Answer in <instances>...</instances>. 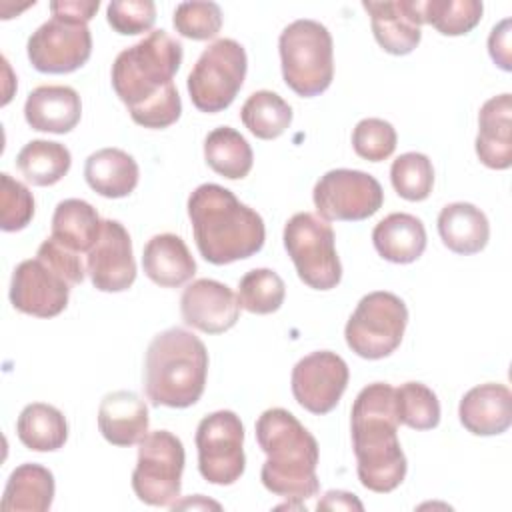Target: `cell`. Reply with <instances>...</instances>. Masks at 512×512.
Instances as JSON below:
<instances>
[{"label": "cell", "instance_id": "52a82bcc", "mask_svg": "<svg viewBox=\"0 0 512 512\" xmlns=\"http://www.w3.org/2000/svg\"><path fill=\"white\" fill-rule=\"evenodd\" d=\"M282 238L298 278L308 288L332 290L340 284L342 264L328 220L312 212H298L286 222Z\"/></svg>", "mask_w": 512, "mask_h": 512}, {"label": "cell", "instance_id": "8fae6325", "mask_svg": "<svg viewBox=\"0 0 512 512\" xmlns=\"http://www.w3.org/2000/svg\"><path fill=\"white\" fill-rule=\"evenodd\" d=\"M198 470L216 486H230L244 474V426L232 410H216L204 416L196 428Z\"/></svg>", "mask_w": 512, "mask_h": 512}, {"label": "cell", "instance_id": "8992f818", "mask_svg": "<svg viewBox=\"0 0 512 512\" xmlns=\"http://www.w3.org/2000/svg\"><path fill=\"white\" fill-rule=\"evenodd\" d=\"M282 78L302 98L328 90L334 78V48L328 28L316 20H294L278 38Z\"/></svg>", "mask_w": 512, "mask_h": 512}, {"label": "cell", "instance_id": "44dd1931", "mask_svg": "<svg viewBox=\"0 0 512 512\" xmlns=\"http://www.w3.org/2000/svg\"><path fill=\"white\" fill-rule=\"evenodd\" d=\"M148 406L130 390L108 392L98 406V430L114 446H134L148 434Z\"/></svg>", "mask_w": 512, "mask_h": 512}, {"label": "cell", "instance_id": "8d00e7d4", "mask_svg": "<svg viewBox=\"0 0 512 512\" xmlns=\"http://www.w3.org/2000/svg\"><path fill=\"white\" fill-rule=\"evenodd\" d=\"M172 24L184 38L210 40L222 28V10L216 2H182L174 10Z\"/></svg>", "mask_w": 512, "mask_h": 512}, {"label": "cell", "instance_id": "9a60e30c", "mask_svg": "<svg viewBox=\"0 0 512 512\" xmlns=\"http://www.w3.org/2000/svg\"><path fill=\"white\" fill-rule=\"evenodd\" d=\"M72 284L50 262L42 258L22 260L10 280L12 306L28 316L54 318L66 306Z\"/></svg>", "mask_w": 512, "mask_h": 512}, {"label": "cell", "instance_id": "2e32d148", "mask_svg": "<svg viewBox=\"0 0 512 512\" xmlns=\"http://www.w3.org/2000/svg\"><path fill=\"white\" fill-rule=\"evenodd\" d=\"M86 272L100 292H124L136 280V262L128 230L118 220H102L96 244L86 254Z\"/></svg>", "mask_w": 512, "mask_h": 512}, {"label": "cell", "instance_id": "60d3db41", "mask_svg": "<svg viewBox=\"0 0 512 512\" xmlns=\"http://www.w3.org/2000/svg\"><path fill=\"white\" fill-rule=\"evenodd\" d=\"M38 258L50 262L58 272H62L68 282L72 286H78L82 284L84 276H86V266L82 264V258L78 252L66 248L64 244H60L56 238H46L40 246H38V252H36Z\"/></svg>", "mask_w": 512, "mask_h": 512}, {"label": "cell", "instance_id": "b9f144b4", "mask_svg": "<svg viewBox=\"0 0 512 512\" xmlns=\"http://www.w3.org/2000/svg\"><path fill=\"white\" fill-rule=\"evenodd\" d=\"M510 18H504L502 22H498L490 36H488V52L490 58L494 60V64L498 68H502L504 72L512 70V54H510Z\"/></svg>", "mask_w": 512, "mask_h": 512}, {"label": "cell", "instance_id": "ffe728a7", "mask_svg": "<svg viewBox=\"0 0 512 512\" xmlns=\"http://www.w3.org/2000/svg\"><path fill=\"white\" fill-rule=\"evenodd\" d=\"M476 156L492 170L512 166V96L508 92L486 100L478 112Z\"/></svg>", "mask_w": 512, "mask_h": 512}, {"label": "cell", "instance_id": "f35d334b", "mask_svg": "<svg viewBox=\"0 0 512 512\" xmlns=\"http://www.w3.org/2000/svg\"><path fill=\"white\" fill-rule=\"evenodd\" d=\"M0 180V228L4 232H18L34 218V196L22 182L14 180L6 172L0 174Z\"/></svg>", "mask_w": 512, "mask_h": 512}, {"label": "cell", "instance_id": "7bdbcfd3", "mask_svg": "<svg viewBox=\"0 0 512 512\" xmlns=\"http://www.w3.org/2000/svg\"><path fill=\"white\" fill-rule=\"evenodd\" d=\"M100 2L98 0H54L50 2L52 16H60L72 22L88 24L94 14L98 12Z\"/></svg>", "mask_w": 512, "mask_h": 512}, {"label": "cell", "instance_id": "f546056e", "mask_svg": "<svg viewBox=\"0 0 512 512\" xmlns=\"http://www.w3.org/2000/svg\"><path fill=\"white\" fill-rule=\"evenodd\" d=\"M206 164L228 180H242L254 164V154L248 140L230 126H220L208 132L204 140Z\"/></svg>", "mask_w": 512, "mask_h": 512}, {"label": "cell", "instance_id": "4fadbf2b", "mask_svg": "<svg viewBox=\"0 0 512 512\" xmlns=\"http://www.w3.org/2000/svg\"><path fill=\"white\" fill-rule=\"evenodd\" d=\"M26 52L38 72L70 74L88 62L92 54V34L88 24L52 16L30 34Z\"/></svg>", "mask_w": 512, "mask_h": 512}, {"label": "cell", "instance_id": "5bb4252c", "mask_svg": "<svg viewBox=\"0 0 512 512\" xmlns=\"http://www.w3.org/2000/svg\"><path fill=\"white\" fill-rule=\"evenodd\" d=\"M348 364L330 350L312 352L292 368V394L296 402L312 414H328L340 402L348 386Z\"/></svg>", "mask_w": 512, "mask_h": 512}, {"label": "cell", "instance_id": "3957f363", "mask_svg": "<svg viewBox=\"0 0 512 512\" xmlns=\"http://www.w3.org/2000/svg\"><path fill=\"white\" fill-rule=\"evenodd\" d=\"M188 218L200 256L216 266L244 260L262 250V216L220 184H200L188 196Z\"/></svg>", "mask_w": 512, "mask_h": 512}, {"label": "cell", "instance_id": "74e56055", "mask_svg": "<svg viewBox=\"0 0 512 512\" xmlns=\"http://www.w3.org/2000/svg\"><path fill=\"white\" fill-rule=\"evenodd\" d=\"M396 130L382 118H364L352 132L354 152L368 162H382L396 150Z\"/></svg>", "mask_w": 512, "mask_h": 512}, {"label": "cell", "instance_id": "4dcf8cb0", "mask_svg": "<svg viewBox=\"0 0 512 512\" xmlns=\"http://www.w3.org/2000/svg\"><path fill=\"white\" fill-rule=\"evenodd\" d=\"M16 166L24 180L32 186H52L68 174L72 154L60 142L30 140L18 152Z\"/></svg>", "mask_w": 512, "mask_h": 512}, {"label": "cell", "instance_id": "e575fe53", "mask_svg": "<svg viewBox=\"0 0 512 512\" xmlns=\"http://www.w3.org/2000/svg\"><path fill=\"white\" fill-rule=\"evenodd\" d=\"M390 182L396 194L410 202H422L434 188L432 160L422 152L400 154L390 166Z\"/></svg>", "mask_w": 512, "mask_h": 512}, {"label": "cell", "instance_id": "9c48e42d", "mask_svg": "<svg viewBox=\"0 0 512 512\" xmlns=\"http://www.w3.org/2000/svg\"><path fill=\"white\" fill-rule=\"evenodd\" d=\"M248 70L246 50L232 38L212 42L188 74L186 88L192 104L206 114L226 110L240 92Z\"/></svg>", "mask_w": 512, "mask_h": 512}, {"label": "cell", "instance_id": "5b68a950", "mask_svg": "<svg viewBox=\"0 0 512 512\" xmlns=\"http://www.w3.org/2000/svg\"><path fill=\"white\" fill-rule=\"evenodd\" d=\"M206 376V346L190 330L174 326L150 340L144 360V390L152 406L188 408L196 404Z\"/></svg>", "mask_w": 512, "mask_h": 512}, {"label": "cell", "instance_id": "6da1fadb", "mask_svg": "<svg viewBox=\"0 0 512 512\" xmlns=\"http://www.w3.org/2000/svg\"><path fill=\"white\" fill-rule=\"evenodd\" d=\"M182 58V44L166 30H152L116 56L112 88L138 126L162 130L180 118L182 100L174 76Z\"/></svg>", "mask_w": 512, "mask_h": 512}, {"label": "cell", "instance_id": "e0dca14e", "mask_svg": "<svg viewBox=\"0 0 512 512\" xmlns=\"http://www.w3.org/2000/svg\"><path fill=\"white\" fill-rule=\"evenodd\" d=\"M180 314L194 330L222 334L238 322L240 302L226 284L212 278H198L184 288Z\"/></svg>", "mask_w": 512, "mask_h": 512}, {"label": "cell", "instance_id": "ac0fdd59", "mask_svg": "<svg viewBox=\"0 0 512 512\" xmlns=\"http://www.w3.org/2000/svg\"><path fill=\"white\" fill-rule=\"evenodd\" d=\"M370 16L372 32L380 48L394 56L410 54L422 40L424 2L394 0V2H362Z\"/></svg>", "mask_w": 512, "mask_h": 512}, {"label": "cell", "instance_id": "d6986e66", "mask_svg": "<svg viewBox=\"0 0 512 512\" xmlns=\"http://www.w3.org/2000/svg\"><path fill=\"white\" fill-rule=\"evenodd\" d=\"M460 424L474 436H496L512 424V394L508 386L486 382L470 388L458 406Z\"/></svg>", "mask_w": 512, "mask_h": 512}, {"label": "cell", "instance_id": "ba28073f", "mask_svg": "<svg viewBox=\"0 0 512 512\" xmlns=\"http://www.w3.org/2000/svg\"><path fill=\"white\" fill-rule=\"evenodd\" d=\"M406 324L408 308L404 300L392 292L376 290L360 298L346 322L344 338L356 356L380 360L400 346Z\"/></svg>", "mask_w": 512, "mask_h": 512}, {"label": "cell", "instance_id": "cb8c5ba5", "mask_svg": "<svg viewBox=\"0 0 512 512\" xmlns=\"http://www.w3.org/2000/svg\"><path fill=\"white\" fill-rule=\"evenodd\" d=\"M372 242L384 260L410 264L426 250V228L420 218L406 212H394L374 226Z\"/></svg>", "mask_w": 512, "mask_h": 512}, {"label": "cell", "instance_id": "d6a6232c", "mask_svg": "<svg viewBox=\"0 0 512 512\" xmlns=\"http://www.w3.org/2000/svg\"><path fill=\"white\" fill-rule=\"evenodd\" d=\"M286 296L284 280L270 268H254L238 282L240 308L252 314L276 312Z\"/></svg>", "mask_w": 512, "mask_h": 512}, {"label": "cell", "instance_id": "d4e9b609", "mask_svg": "<svg viewBox=\"0 0 512 512\" xmlns=\"http://www.w3.org/2000/svg\"><path fill=\"white\" fill-rule=\"evenodd\" d=\"M438 234L448 250L468 256L486 248L490 224L478 206L470 202H452L438 214Z\"/></svg>", "mask_w": 512, "mask_h": 512}, {"label": "cell", "instance_id": "7a4b0ae2", "mask_svg": "<svg viewBox=\"0 0 512 512\" xmlns=\"http://www.w3.org/2000/svg\"><path fill=\"white\" fill-rule=\"evenodd\" d=\"M396 388L386 382L364 386L352 404V446L364 488L386 494L406 478L408 462L398 440Z\"/></svg>", "mask_w": 512, "mask_h": 512}, {"label": "cell", "instance_id": "f1b7e54d", "mask_svg": "<svg viewBox=\"0 0 512 512\" xmlns=\"http://www.w3.org/2000/svg\"><path fill=\"white\" fill-rule=\"evenodd\" d=\"M16 434L28 450L54 452L68 440V422L56 406L32 402L20 412L16 420Z\"/></svg>", "mask_w": 512, "mask_h": 512}, {"label": "cell", "instance_id": "7c38bea8", "mask_svg": "<svg viewBox=\"0 0 512 512\" xmlns=\"http://www.w3.org/2000/svg\"><path fill=\"white\" fill-rule=\"evenodd\" d=\"M312 200L318 216L324 220L358 222L382 208L384 190L372 174L336 168L320 176L312 190Z\"/></svg>", "mask_w": 512, "mask_h": 512}, {"label": "cell", "instance_id": "ab89813d", "mask_svg": "<svg viewBox=\"0 0 512 512\" xmlns=\"http://www.w3.org/2000/svg\"><path fill=\"white\" fill-rule=\"evenodd\" d=\"M106 20L114 32L136 36L154 26L156 6L152 0H112L106 6Z\"/></svg>", "mask_w": 512, "mask_h": 512}, {"label": "cell", "instance_id": "7402d4cb", "mask_svg": "<svg viewBox=\"0 0 512 512\" xmlns=\"http://www.w3.org/2000/svg\"><path fill=\"white\" fill-rule=\"evenodd\" d=\"M82 116V102L70 86H38L24 102V118L32 130L68 134Z\"/></svg>", "mask_w": 512, "mask_h": 512}, {"label": "cell", "instance_id": "30bf717a", "mask_svg": "<svg viewBox=\"0 0 512 512\" xmlns=\"http://www.w3.org/2000/svg\"><path fill=\"white\" fill-rule=\"evenodd\" d=\"M184 444L168 430L148 432L138 442L132 490L148 506H172L182 490Z\"/></svg>", "mask_w": 512, "mask_h": 512}, {"label": "cell", "instance_id": "836d02e7", "mask_svg": "<svg viewBox=\"0 0 512 512\" xmlns=\"http://www.w3.org/2000/svg\"><path fill=\"white\" fill-rule=\"evenodd\" d=\"M396 392L398 424L412 430H432L440 422V402L432 388L422 382H404Z\"/></svg>", "mask_w": 512, "mask_h": 512}, {"label": "cell", "instance_id": "1f68e13d", "mask_svg": "<svg viewBox=\"0 0 512 512\" xmlns=\"http://www.w3.org/2000/svg\"><path fill=\"white\" fill-rule=\"evenodd\" d=\"M292 106L272 90H258L242 104L240 120L260 140L282 136L292 124Z\"/></svg>", "mask_w": 512, "mask_h": 512}, {"label": "cell", "instance_id": "603a6c76", "mask_svg": "<svg viewBox=\"0 0 512 512\" xmlns=\"http://www.w3.org/2000/svg\"><path fill=\"white\" fill-rule=\"evenodd\" d=\"M142 268L154 284L162 288H180L196 274V260L180 236L164 232L146 242Z\"/></svg>", "mask_w": 512, "mask_h": 512}, {"label": "cell", "instance_id": "83f0119b", "mask_svg": "<svg viewBox=\"0 0 512 512\" xmlns=\"http://www.w3.org/2000/svg\"><path fill=\"white\" fill-rule=\"evenodd\" d=\"M102 230V220L96 208L80 198L58 202L52 214V238L66 248L82 254L90 252Z\"/></svg>", "mask_w": 512, "mask_h": 512}, {"label": "cell", "instance_id": "d590c367", "mask_svg": "<svg viewBox=\"0 0 512 512\" xmlns=\"http://www.w3.org/2000/svg\"><path fill=\"white\" fill-rule=\"evenodd\" d=\"M484 6L478 0H428L424 2V24L442 36H462L478 26Z\"/></svg>", "mask_w": 512, "mask_h": 512}, {"label": "cell", "instance_id": "277c9868", "mask_svg": "<svg viewBox=\"0 0 512 512\" xmlns=\"http://www.w3.org/2000/svg\"><path fill=\"white\" fill-rule=\"evenodd\" d=\"M256 440L266 454L260 480L268 492L294 504L318 494V442L292 412L264 410L256 420Z\"/></svg>", "mask_w": 512, "mask_h": 512}, {"label": "cell", "instance_id": "4316f807", "mask_svg": "<svg viewBox=\"0 0 512 512\" xmlns=\"http://www.w3.org/2000/svg\"><path fill=\"white\" fill-rule=\"evenodd\" d=\"M54 476L36 462L16 466L4 486L2 510L4 512H46L54 500Z\"/></svg>", "mask_w": 512, "mask_h": 512}, {"label": "cell", "instance_id": "ee69618b", "mask_svg": "<svg viewBox=\"0 0 512 512\" xmlns=\"http://www.w3.org/2000/svg\"><path fill=\"white\" fill-rule=\"evenodd\" d=\"M318 510H362V502L350 492L330 490L318 502Z\"/></svg>", "mask_w": 512, "mask_h": 512}, {"label": "cell", "instance_id": "484cf974", "mask_svg": "<svg viewBox=\"0 0 512 512\" xmlns=\"http://www.w3.org/2000/svg\"><path fill=\"white\" fill-rule=\"evenodd\" d=\"M84 178L104 198H124L138 186L140 170L136 160L120 148H100L86 158Z\"/></svg>", "mask_w": 512, "mask_h": 512}]
</instances>
